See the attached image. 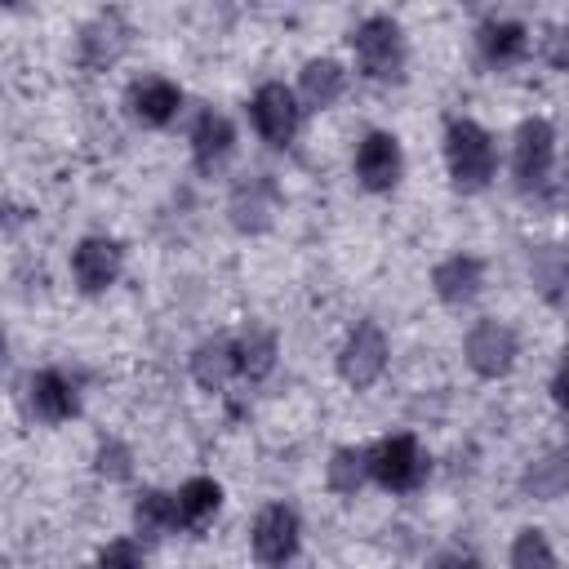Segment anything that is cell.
I'll return each instance as SVG.
<instances>
[{"label": "cell", "mask_w": 569, "mask_h": 569, "mask_svg": "<svg viewBox=\"0 0 569 569\" xmlns=\"http://www.w3.org/2000/svg\"><path fill=\"white\" fill-rule=\"evenodd\" d=\"M445 169L453 178L458 191H485L493 169H498V147H493V133L467 116L449 120L445 124Z\"/></svg>", "instance_id": "6da1fadb"}, {"label": "cell", "mask_w": 569, "mask_h": 569, "mask_svg": "<svg viewBox=\"0 0 569 569\" xmlns=\"http://www.w3.org/2000/svg\"><path fill=\"white\" fill-rule=\"evenodd\" d=\"M351 53H356V67L369 80H400V71H405V31H400V22L387 18V13H369L351 31Z\"/></svg>", "instance_id": "7a4b0ae2"}, {"label": "cell", "mask_w": 569, "mask_h": 569, "mask_svg": "<svg viewBox=\"0 0 569 569\" xmlns=\"http://www.w3.org/2000/svg\"><path fill=\"white\" fill-rule=\"evenodd\" d=\"M365 467H369V480H378L382 489L391 493H409L422 485L427 476V458H422V445L400 431V436H382L373 449H365Z\"/></svg>", "instance_id": "3957f363"}, {"label": "cell", "mask_w": 569, "mask_h": 569, "mask_svg": "<svg viewBox=\"0 0 569 569\" xmlns=\"http://www.w3.org/2000/svg\"><path fill=\"white\" fill-rule=\"evenodd\" d=\"M551 169H556V129L542 116L520 120L516 129V147H511V173L520 191H547L551 187Z\"/></svg>", "instance_id": "277c9868"}, {"label": "cell", "mask_w": 569, "mask_h": 569, "mask_svg": "<svg viewBox=\"0 0 569 569\" xmlns=\"http://www.w3.org/2000/svg\"><path fill=\"white\" fill-rule=\"evenodd\" d=\"M387 356H391L387 333H382L373 320H360V325L342 338V347H338V378H342L351 391H369V387L387 373Z\"/></svg>", "instance_id": "5b68a950"}, {"label": "cell", "mask_w": 569, "mask_h": 569, "mask_svg": "<svg viewBox=\"0 0 569 569\" xmlns=\"http://www.w3.org/2000/svg\"><path fill=\"white\" fill-rule=\"evenodd\" d=\"M298 542H302V520L293 507L284 502H271L253 516V529H249V547H253V560L262 569H284L293 556H298Z\"/></svg>", "instance_id": "8992f818"}, {"label": "cell", "mask_w": 569, "mask_h": 569, "mask_svg": "<svg viewBox=\"0 0 569 569\" xmlns=\"http://www.w3.org/2000/svg\"><path fill=\"white\" fill-rule=\"evenodd\" d=\"M249 124H253V133L267 147H289L293 133H298V124H302V107H298L293 89L280 84V80L258 84L253 98H249Z\"/></svg>", "instance_id": "52a82bcc"}, {"label": "cell", "mask_w": 569, "mask_h": 569, "mask_svg": "<svg viewBox=\"0 0 569 569\" xmlns=\"http://www.w3.org/2000/svg\"><path fill=\"white\" fill-rule=\"evenodd\" d=\"M516 351H520V342H516L511 325H502V320H493V316L476 320V325L467 329V338H462V356H467V365H471L480 378H502V373L516 365Z\"/></svg>", "instance_id": "ba28073f"}, {"label": "cell", "mask_w": 569, "mask_h": 569, "mask_svg": "<svg viewBox=\"0 0 569 569\" xmlns=\"http://www.w3.org/2000/svg\"><path fill=\"white\" fill-rule=\"evenodd\" d=\"M124 271V249L111 236H84L71 249V280L80 293H107Z\"/></svg>", "instance_id": "9c48e42d"}, {"label": "cell", "mask_w": 569, "mask_h": 569, "mask_svg": "<svg viewBox=\"0 0 569 569\" xmlns=\"http://www.w3.org/2000/svg\"><path fill=\"white\" fill-rule=\"evenodd\" d=\"M405 173V151L400 138L387 129H369L356 147V178L365 191H391Z\"/></svg>", "instance_id": "30bf717a"}, {"label": "cell", "mask_w": 569, "mask_h": 569, "mask_svg": "<svg viewBox=\"0 0 569 569\" xmlns=\"http://www.w3.org/2000/svg\"><path fill=\"white\" fill-rule=\"evenodd\" d=\"M27 405L40 422H67L80 409V391L62 369H40L27 382Z\"/></svg>", "instance_id": "8fae6325"}, {"label": "cell", "mask_w": 569, "mask_h": 569, "mask_svg": "<svg viewBox=\"0 0 569 569\" xmlns=\"http://www.w3.org/2000/svg\"><path fill=\"white\" fill-rule=\"evenodd\" d=\"M124 44H129V22H124L116 9H107V13H98V18L80 31V62H84L89 71H107V67L124 53Z\"/></svg>", "instance_id": "7c38bea8"}, {"label": "cell", "mask_w": 569, "mask_h": 569, "mask_svg": "<svg viewBox=\"0 0 569 569\" xmlns=\"http://www.w3.org/2000/svg\"><path fill=\"white\" fill-rule=\"evenodd\" d=\"M182 107V89L164 76H147V80H133L129 84V111L138 124L147 129H164Z\"/></svg>", "instance_id": "4fadbf2b"}, {"label": "cell", "mask_w": 569, "mask_h": 569, "mask_svg": "<svg viewBox=\"0 0 569 569\" xmlns=\"http://www.w3.org/2000/svg\"><path fill=\"white\" fill-rule=\"evenodd\" d=\"M236 151V129L222 111H200L191 124V160L200 173L222 169V160Z\"/></svg>", "instance_id": "5bb4252c"}, {"label": "cell", "mask_w": 569, "mask_h": 569, "mask_svg": "<svg viewBox=\"0 0 569 569\" xmlns=\"http://www.w3.org/2000/svg\"><path fill=\"white\" fill-rule=\"evenodd\" d=\"M271 204H276V187L267 173H249L231 187V200H227V213L236 222V231H262L271 222Z\"/></svg>", "instance_id": "9a60e30c"}, {"label": "cell", "mask_w": 569, "mask_h": 569, "mask_svg": "<svg viewBox=\"0 0 569 569\" xmlns=\"http://www.w3.org/2000/svg\"><path fill=\"white\" fill-rule=\"evenodd\" d=\"M480 284H485V267H480V258H471V253H449L445 262L431 267V289H436V298L449 302V307L471 302V298L480 293Z\"/></svg>", "instance_id": "2e32d148"}, {"label": "cell", "mask_w": 569, "mask_h": 569, "mask_svg": "<svg viewBox=\"0 0 569 569\" xmlns=\"http://www.w3.org/2000/svg\"><path fill=\"white\" fill-rule=\"evenodd\" d=\"M222 507V485L209 480V476H191L187 485H178L173 493V529H187V533H200Z\"/></svg>", "instance_id": "e0dca14e"}, {"label": "cell", "mask_w": 569, "mask_h": 569, "mask_svg": "<svg viewBox=\"0 0 569 569\" xmlns=\"http://www.w3.org/2000/svg\"><path fill=\"white\" fill-rule=\"evenodd\" d=\"M342 89H347V67L338 58H307L302 71H298V93L293 98L311 111H325L342 98Z\"/></svg>", "instance_id": "ac0fdd59"}, {"label": "cell", "mask_w": 569, "mask_h": 569, "mask_svg": "<svg viewBox=\"0 0 569 569\" xmlns=\"http://www.w3.org/2000/svg\"><path fill=\"white\" fill-rule=\"evenodd\" d=\"M476 44H480V58L489 67H511L529 53V27L516 18H489V22H480Z\"/></svg>", "instance_id": "d6986e66"}, {"label": "cell", "mask_w": 569, "mask_h": 569, "mask_svg": "<svg viewBox=\"0 0 569 569\" xmlns=\"http://www.w3.org/2000/svg\"><path fill=\"white\" fill-rule=\"evenodd\" d=\"M236 342L231 338H209L191 351V378L204 387V391H222L231 378H236Z\"/></svg>", "instance_id": "ffe728a7"}, {"label": "cell", "mask_w": 569, "mask_h": 569, "mask_svg": "<svg viewBox=\"0 0 569 569\" xmlns=\"http://www.w3.org/2000/svg\"><path fill=\"white\" fill-rule=\"evenodd\" d=\"M236 369L244 373V378H267L271 369H276V333L271 329H262V325H253V329H244V338L236 342Z\"/></svg>", "instance_id": "44dd1931"}, {"label": "cell", "mask_w": 569, "mask_h": 569, "mask_svg": "<svg viewBox=\"0 0 569 569\" xmlns=\"http://www.w3.org/2000/svg\"><path fill=\"white\" fill-rule=\"evenodd\" d=\"M133 529H138L142 538H164V533H173V493L142 489L138 502H133Z\"/></svg>", "instance_id": "7402d4cb"}, {"label": "cell", "mask_w": 569, "mask_h": 569, "mask_svg": "<svg viewBox=\"0 0 569 569\" xmlns=\"http://www.w3.org/2000/svg\"><path fill=\"white\" fill-rule=\"evenodd\" d=\"M325 480L338 498H356V489L369 480V467H365V449H333L329 467H325Z\"/></svg>", "instance_id": "603a6c76"}, {"label": "cell", "mask_w": 569, "mask_h": 569, "mask_svg": "<svg viewBox=\"0 0 569 569\" xmlns=\"http://www.w3.org/2000/svg\"><path fill=\"white\" fill-rule=\"evenodd\" d=\"M565 485H569V467H565V453H560V449H551L547 458H538V462L525 471V489H529L533 498H560Z\"/></svg>", "instance_id": "cb8c5ba5"}, {"label": "cell", "mask_w": 569, "mask_h": 569, "mask_svg": "<svg viewBox=\"0 0 569 569\" xmlns=\"http://www.w3.org/2000/svg\"><path fill=\"white\" fill-rule=\"evenodd\" d=\"M511 569H556V551L542 529H520L511 542Z\"/></svg>", "instance_id": "d4e9b609"}, {"label": "cell", "mask_w": 569, "mask_h": 569, "mask_svg": "<svg viewBox=\"0 0 569 569\" xmlns=\"http://www.w3.org/2000/svg\"><path fill=\"white\" fill-rule=\"evenodd\" d=\"M93 471H98L102 480H111V485H124V480L133 476V449H129L124 440H116V436L98 440V449H93Z\"/></svg>", "instance_id": "484cf974"}, {"label": "cell", "mask_w": 569, "mask_h": 569, "mask_svg": "<svg viewBox=\"0 0 569 569\" xmlns=\"http://www.w3.org/2000/svg\"><path fill=\"white\" fill-rule=\"evenodd\" d=\"M533 284H538L551 302H560V284H565V253H560L556 244L533 249Z\"/></svg>", "instance_id": "4316f807"}, {"label": "cell", "mask_w": 569, "mask_h": 569, "mask_svg": "<svg viewBox=\"0 0 569 569\" xmlns=\"http://www.w3.org/2000/svg\"><path fill=\"white\" fill-rule=\"evenodd\" d=\"M93 569H147V556H142V547H138L133 538H111V542L98 551Z\"/></svg>", "instance_id": "83f0119b"}, {"label": "cell", "mask_w": 569, "mask_h": 569, "mask_svg": "<svg viewBox=\"0 0 569 569\" xmlns=\"http://www.w3.org/2000/svg\"><path fill=\"white\" fill-rule=\"evenodd\" d=\"M436 569H480V560H476V556H467V551H453V556H445Z\"/></svg>", "instance_id": "f1b7e54d"}, {"label": "cell", "mask_w": 569, "mask_h": 569, "mask_svg": "<svg viewBox=\"0 0 569 569\" xmlns=\"http://www.w3.org/2000/svg\"><path fill=\"white\" fill-rule=\"evenodd\" d=\"M551 396L565 400V369H556V378H551Z\"/></svg>", "instance_id": "f546056e"}, {"label": "cell", "mask_w": 569, "mask_h": 569, "mask_svg": "<svg viewBox=\"0 0 569 569\" xmlns=\"http://www.w3.org/2000/svg\"><path fill=\"white\" fill-rule=\"evenodd\" d=\"M0 369H4V333H0Z\"/></svg>", "instance_id": "4dcf8cb0"}]
</instances>
